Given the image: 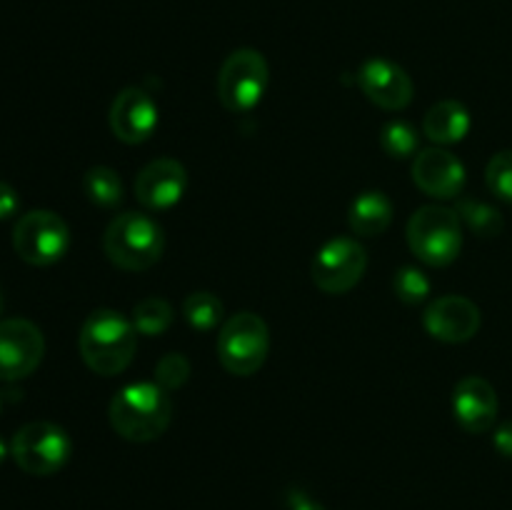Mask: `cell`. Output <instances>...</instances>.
<instances>
[{
	"mask_svg": "<svg viewBox=\"0 0 512 510\" xmlns=\"http://www.w3.org/2000/svg\"><path fill=\"white\" fill-rule=\"evenodd\" d=\"M78 348L83 363L103 378L120 375L133 363L138 348V330L133 320L118 310L100 308L85 318L78 335Z\"/></svg>",
	"mask_w": 512,
	"mask_h": 510,
	"instance_id": "cell-1",
	"label": "cell"
},
{
	"mask_svg": "<svg viewBox=\"0 0 512 510\" xmlns=\"http://www.w3.org/2000/svg\"><path fill=\"white\" fill-rule=\"evenodd\" d=\"M110 425L130 443H150L168 430L173 400L158 383H130L110 400Z\"/></svg>",
	"mask_w": 512,
	"mask_h": 510,
	"instance_id": "cell-2",
	"label": "cell"
},
{
	"mask_svg": "<svg viewBox=\"0 0 512 510\" xmlns=\"http://www.w3.org/2000/svg\"><path fill=\"white\" fill-rule=\"evenodd\" d=\"M103 248L110 263L123 270H148L163 258V228L145 213H123L110 220L103 235Z\"/></svg>",
	"mask_w": 512,
	"mask_h": 510,
	"instance_id": "cell-3",
	"label": "cell"
},
{
	"mask_svg": "<svg viewBox=\"0 0 512 510\" xmlns=\"http://www.w3.org/2000/svg\"><path fill=\"white\" fill-rule=\"evenodd\" d=\"M408 245L415 258L433 268H445L458 260L463 248V220L443 205H425L408 220Z\"/></svg>",
	"mask_w": 512,
	"mask_h": 510,
	"instance_id": "cell-4",
	"label": "cell"
},
{
	"mask_svg": "<svg viewBox=\"0 0 512 510\" xmlns=\"http://www.w3.org/2000/svg\"><path fill=\"white\" fill-rule=\"evenodd\" d=\"M270 353V330L255 313L230 315L218 333L220 365L230 375L248 378L263 368Z\"/></svg>",
	"mask_w": 512,
	"mask_h": 510,
	"instance_id": "cell-5",
	"label": "cell"
},
{
	"mask_svg": "<svg viewBox=\"0 0 512 510\" xmlns=\"http://www.w3.org/2000/svg\"><path fill=\"white\" fill-rule=\"evenodd\" d=\"M270 85V68L263 53L240 48L225 58L218 73V100L230 113H250L263 103Z\"/></svg>",
	"mask_w": 512,
	"mask_h": 510,
	"instance_id": "cell-6",
	"label": "cell"
},
{
	"mask_svg": "<svg viewBox=\"0 0 512 510\" xmlns=\"http://www.w3.org/2000/svg\"><path fill=\"white\" fill-rule=\"evenodd\" d=\"M70 450H73V443H70L68 433L48 420L23 425L10 440V455L18 468L28 475H38V478L58 473L68 463Z\"/></svg>",
	"mask_w": 512,
	"mask_h": 510,
	"instance_id": "cell-7",
	"label": "cell"
},
{
	"mask_svg": "<svg viewBox=\"0 0 512 510\" xmlns=\"http://www.w3.org/2000/svg\"><path fill=\"white\" fill-rule=\"evenodd\" d=\"M13 248L20 260L38 268L58 263L70 248L68 223L53 210H30L15 223Z\"/></svg>",
	"mask_w": 512,
	"mask_h": 510,
	"instance_id": "cell-8",
	"label": "cell"
},
{
	"mask_svg": "<svg viewBox=\"0 0 512 510\" xmlns=\"http://www.w3.org/2000/svg\"><path fill=\"white\" fill-rule=\"evenodd\" d=\"M368 268V253L363 245L348 235L328 240L315 253L313 283L328 295H343L363 280Z\"/></svg>",
	"mask_w": 512,
	"mask_h": 510,
	"instance_id": "cell-9",
	"label": "cell"
},
{
	"mask_svg": "<svg viewBox=\"0 0 512 510\" xmlns=\"http://www.w3.org/2000/svg\"><path fill=\"white\" fill-rule=\"evenodd\" d=\"M45 355V338L25 318L0 320V380H23L38 370Z\"/></svg>",
	"mask_w": 512,
	"mask_h": 510,
	"instance_id": "cell-10",
	"label": "cell"
},
{
	"mask_svg": "<svg viewBox=\"0 0 512 510\" xmlns=\"http://www.w3.org/2000/svg\"><path fill=\"white\" fill-rule=\"evenodd\" d=\"M358 83L365 98L383 110L408 108L415 93L408 70L388 58L365 60L358 70Z\"/></svg>",
	"mask_w": 512,
	"mask_h": 510,
	"instance_id": "cell-11",
	"label": "cell"
},
{
	"mask_svg": "<svg viewBox=\"0 0 512 510\" xmlns=\"http://www.w3.org/2000/svg\"><path fill=\"white\" fill-rule=\"evenodd\" d=\"M108 120L115 138L128 145H138L145 143L155 133L160 110L148 90L125 88L115 95Z\"/></svg>",
	"mask_w": 512,
	"mask_h": 510,
	"instance_id": "cell-12",
	"label": "cell"
},
{
	"mask_svg": "<svg viewBox=\"0 0 512 510\" xmlns=\"http://www.w3.org/2000/svg\"><path fill=\"white\" fill-rule=\"evenodd\" d=\"M423 325L435 340L468 343L480 330V308L463 295H443L425 308Z\"/></svg>",
	"mask_w": 512,
	"mask_h": 510,
	"instance_id": "cell-13",
	"label": "cell"
},
{
	"mask_svg": "<svg viewBox=\"0 0 512 510\" xmlns=\"http://www.w3.org/2000/svg\"><path fill=\"white\" fill-rule=\"evenodd\" d=\"M188 190L185 165L175 158L150 160L135 178V198L148 210H170Z\"/></svg>",
	"mask_w": 512,
	"mask_h": 510,
	"instance_id": "cell-14",
	"label": "cell"
},
{
	"mask_svg": "<svg viewBox=\"0 0 512 510\" xmlns=\"http://www.w3.org/2000/svg\"><path fill=\"white\" fill-rule=\"evenodd\" d=\"M413 180L430 198L453 200L465 188V165L443 148L420 150L413 160Z\"/></svg>",
	"mask_w": 512,
	"mask_h": 510,
	"instance_id": "cell-15",
	"label": "cell"
},
{
	"mask_svg": "<svg viewBox=\"0 0 512 510\" xmlns=\"http://www.w3.org/2000/svg\"><path fill=\"white\" fill-rule=\"evenodd\" d=\"M453 413L468 433H488L498 420V393L480 375H468L453 390Z\"/></svg>",
	"mask_w": 512,
	"mask_h": 510,
	"instance_id": "cell-16",
	"label": "cell"
},
{
	"mask_svg": "<svg viewBox=\"0 0 512 510\" xmlns=\"http://www.w3.org/2000/svg\"><path fill=\"white\" fill-rule=\"evenodd\" d=\"M470 125H473V120H470L468 108L463 103L440 100L425 113L423 133L438 145H455L470 133Z\"/></svg>",
	"mask_w": 512,
	"mask_h": 510,
	"instance_id": "cell-17",
	"label": "cell"
},
{
	"mask_svg": "<svg viewBox=\"0 0 512 510\" xmlns=\"http://www.w3.org/2000/svg\"><path fill=\"white\" fill-rule=\"evenodd\" d=\"M348 223L360 238H378L393 223V203L380 190H365L350 205Z\"/></svg>",
	"mask_w": 512,
	"mask_h": 510,
	"instance_id": "cell-18",
	"label": "cell"
},
{
	"mask_svg": "<svg viewBox=\"0 0 512 510\" xmlns=\"http://www.w3.org/2000/svg\"><path fill=\"white\" fill-rule=\"evenodd\" d=\"M85 195L98 208H115L123 200V180L108 165H95L83 178Z\"/></svg>",
	"mask_w": 512,
	"mask_h": 510,
	"instance_id": "cell-19",
	"label": "cell"
},
{
	"mask_svg": "<svg viewBox=\"0 0 512 510\" xmlns=\"http://www.w3.org/2000/svg\"><path fill=\"white\" fill-rule=\"evenodd\" d=\"M183 315L190 328L200 330V333H208V330H215L225 323L223 303H220L218 295L208 293V290L190 293L183 303Z\"/></svg>",
	"mask_w": 512,
	"mask_h": 510,
	"instance_id": "cell-20",
	"label": "cell"
},
{
	"mask_svg": "<svg viewBox=\"0 0 512 510\" xmlns=\"http://www.w3.org/2000/svg\"><path fill=\"white\" fill-rule=\"evenodd\" d=\"M133 325L145 338H158L173 325V305L158 295L143 298L133 308Z\"/></svg>",
	"mask_w": 512,
	"mask_h": 510,
	"instance_id": "cell-21",
	"label": "cell"
},
{
	"mask_svg": "<svg viewBox=\"0 0 512 510\" xmlns=\"http://www.w3.org/2000/svg\"><path fill=\"white\" fill-rule=\"evenodd\" d=\"M455 213L480 238H495V235L503 233V215L493 205L483 203V200L463 198L458 203V208H455Z\"/></svg>",
	"mask_w": 512,
	"mask_h": 510,
	"instance_id": "cell-22",
	"label": "cell"
},
{
	"mask_svg": "<svg viewBox=\"0 0 512 510\" xmlns=\"http://www.w3.org/2000/svg\"><path fill=\"white\" fill-rule=\"evenodd\" d=\"M380 145L390 158H410L418 153L420 135L408 120H390L380 130Z\"/></svg>",
	"mask_w": 512,
	"mask_h": 510,
	"instance_id": "cell-23",
	"label": "cell"
},
{
	"mask_svg": "<svg viewBox=\"0 0 512 510\" xmlns=\"http://www.w3.org/2000/svg\"><path fill=\"white\" fill-rule=\"evenodd\" d=\"M393 288L398 300H403L405 305H420L430 298L433 285H430L428 275H425L423 270L413 268V265H403V268L395 273Z\"/></svg>",
	"mask_w": 512,
	"mask_h": 510,
	"instance_id": "cell-24",
	"label": "cell"
},
{
	"mask_svg": "<svg viewBox=\"0 0 512 510\" xmlns=\"http://www.w3.org/2000/svg\"><path fill=\"white\" fill-rule=\"evenodd\" d=\"M485 183H488L490 193L512 203V150H503L490 158L488 168H485Z\"/></svg>",
	"mask_w": 512,
	"mask_h": 510,
	"instance_id": "cell-25",
	"label": "cell"
},
{
	"mask_svg": "<svg viewBox=\"0 0 512 510\" xmlns=\"http://www.w3.org/2000/svg\"><path fill=\"white\" fill-rule=\"evenodd\" d=\"M190 378V360L183 353H168L155 365V383L163 385L165 390H175L185 385Z\"/></svg>",
	"mask_w": 512,
	"mask_h": 510,
	"instance_id": "cell-26",
	"label": "cell"
},
{
	"mask_svg": "<svg viewBox=\"0 0 512 510\" xmlns=\"http://www.w3.org/2000/svg\"><path fill=\"white\" fill-rule=\"evenodd\" d=\"M20 198L18 190L13 185H8L5 180H0V220H8L18 213Z\"/></svg>",
	"mask_w": 512,
	"mask_h": 510,
	"instance_id": "cell-27",
	"label": "cell"
},
{
	"mask_svg": "<svg viewBox=\"0 0 512 510\" xmlns=\"http://www.w3.org/2000/svg\"><path fill=\"white\" fill-rule=\"evenodd\" d=\"M493 445H495V450L503 455V458L512 460V420L498 425V430H495V435H493Z\"/></svg>",
	"mask_w": 512,
	"mask_h": 510,
	"instance_id": "cell-28",
	"label": "cell"
},
{
	"mask_svg": "<svg viewBox=\"0 0 512 510\" xmlns=\"http://www.w3.org/2000/svg\"><path fill=\"white\" fill-rule=\"evenodd\" d=\"M288 508L290 510H328L325 505H320L318 500L310 498L308 493H303V490H290Z\"/></svg>",
	"mask_w": 512,
	"mask_h": 510,
	"instance_id": "cell-29",
	"label": "cell"
},
{
	"mask_svg": "<svg viewBox=\"0 0 512 510\" xmlns=\"http://www.w3.org/2000/svg\"><path fill=\"white\" fill-rule=\"evenodd\" d=\"M8 453H10V448H8V443H5L3 438H0V465H3V460L8 458Z\"/></svg>",
	"mask_w": 512,
	"mask_h": 510,
	"instance_id": "cell-30",
	"label": "cell"
},
{
	"mask_svg": "<svg viewBox=\"0 0 512 510\" xmlns=\"http://www.w3.org/2000/svg\"><path fill=\"white\" fill-rule=\"evenodd\" d=\"M0 410H3V395H0Z\"/></svg>",
	"mask_w": 512,
	"mask_h": 510,
	"instance_id": "cell-31",
	"label": "cell"
},
{
	"mask_svg": "<svg viewBox=\"0 0 512 510\" xmlns=\"http://www.w3.org/2000/svg\"><path fill=\"white\" fill-rule=\"evenodd\" d=\"M0 310H3V295H0Z\"/></svg>",
	"mask_w": 512,
	"mask_h": 510,
	"instance_id": "cell-32",
	"label": "cell"
}]
</instances>
